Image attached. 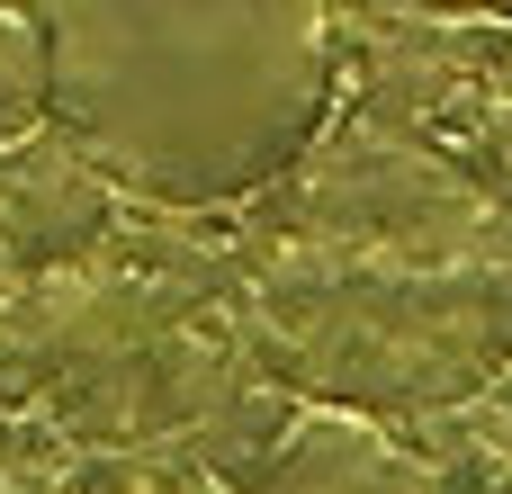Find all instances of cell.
<instances>
[{"instance_id":"1","label":"cell","mask_w":512,"mask_h":494,"mask_svg":"<svg viewBox=\"0 0 512 494\" xmlns=\"http://www.w3.org/2000/svg\"><path fill=\"white\" fill-rule=\"evenodd\" d=\"M36 18L45 126L162 207L270 189L333 117L324 0H45Z\"/></svg>"},{"instance_id":"2","label":"cell","mask_w":512,"mask_h":494,"mask_svg":"<svg viewBox=\"0 0 512 494\" xmlns=\"http://www.w3.org/2000/svg\"><path fill=\"white\" fill-rule=\"evenodd\" d=\"M0 225L18 243V261H72L108 234V171L72 144V135H45V144H9L0 162Z\"/></svg>"},{"instance_id":"3","label":"cell","mask_w":512,"mask_h":494,"mask_svg":"<svg viewBox=\"0 0 512 494\" xmlns=\"http://www.w3.org/2000/svg\"><path fill=\"white\" fill-rule=\"evenodd\" d=\"M261 494H432V468L369 414H342V405H315L279 459L261 468Z\"/></svg>"},{"instance_id":"4","label":"cell","mask_w":512,"mask_h":494,"mask_svg":"<svg viewBox=\"0 0 512 494\" xmlns=\"http://www.w3.org/2000/svg\"><path fill=\"white\" fill-rule=\"evenodd\" d=\"M45 126V18L0 0V144Z\"/></svg>"},{"instance_id":"5","label":"cell","mask_w":512,"mask_h":494,"mask_svg":"<svg viewBox=\"0 0 512 494\" xmlns=\"http://www.w3.org/2000/svg\"><path fill=\"white\" fill-rule=\"evenodd\" d=\"M432 9H477V18H512V0H432Z\"/></svg>"},{"instance_id":"6","label":"cell","mask_w":512,"mask_h":494,"mask_svg":"<svg viewBox=\"0 0 512 494\" xmlns=\"http://www.w3.org/2000/svg\"><path fill=\"white\" fill-rule=\"evenodd\" d=\"M9 270H27V261H18V243H9V225H0V279H9Z\"/></svg>"}]
</instances>
